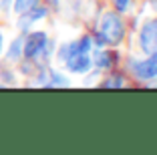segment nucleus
Returning <instances> with one entry per match:
<instances>
[{"label": "nucleus", "instance_id": "1a4fd4ad", "mask_svg": "<svg viewBox=\"0 0 157 155\" xmlns=\"http://www.w3.org/2000/svg\"><path fill=\"white\" fill-rule=\"evenodd\" d=\"M101 87L103 89H121V87H125V77L121 73H111L103 79Z\"/></svg>", "mask_w": 157, "mask_h": 155}, {"label": "nucleus", "instance_id": "20e7f679", "mask_svg": "<svg viewBox=\"0 0 157 155\" xmlns=\"http://www.w3.org/2000/svg\"><path fill=\"white\" fill-rule=\"evenodd\" d=\"M131 75H133L137 81H155L157 79V56H147V59H131L127 63Z\"/></svg>", "mask_w": 157, "mask_h": 155}, {"label": "nucleus", "instance_id": "6e6552de", "mask_svg": "<svg viewBox=\"0 0 157 155\" xmlns=\"http://www.w3.org/2000/svg\"><path fill=\"white\" fill-rule=\"evenodd\" d=\"M69 85H71V81L63 73H59V71H48L44 87H69Z\"/></svg>", "mask_w": 157, "mask_h": 155}, {"label": "nucleus", "instance_id": "0eeeda50", "mask_svg": "<svg viewBox=\"0 0 157 155\" xmlns=\"http://www.w3.org/2000/svg\"><path fill=\"white\" fill-rule=\"evenodd\" d=\"M46 14H48V8L36 4L34 8H30V10H26V12L18 14V16H20V18H18V28L22 32H26L28 28H30V24H34V22H38V20L46 18Z\"/></svg>", "mask_w": 157, "mask_h": 155}, {"label": "nucleus", "instance_id": "9d476101", "mask_svg": "<svg viewBox=\"0 0 157 155\" xmlns=\"http://www.w3.org/2000/svg\"><path fill=\"white\" fill-rule=\"evenodd\" d=\"M22 46H24V38H16V41H12L8 52H6V59H8L10 63H18V60L22 59Z\"/></svg>", "mask_w": 157, "mask_h": 155}, {"label": "nucleus", "instance_id": "423d86ee", "mask_svg": "<svg viewBox=\"0 0 157 155\" xmlns=\"http://www.w3.org/2000/svg\"><path fill=\"white\" fill-rule=\"evenodd\" d=\"M117 63H119V52L117 50H107L103 46V48H97L93 52V67H97V71H109Z\"/></svg>", "mask_w": 157, "mask_h": 155}, {"label": "nucleus", "instance_id": "f8f14e48", "mask_svg": "<svg viewBox=\"0 0 157 155\" xmlns=\"http://www.w3.org/2000/svg\"><path fill=\"white\" fill-rule=\"evenodd\" d=\"M113 6H115V12L119 14L129 12L131 6H133V0H113Z\"/></svg>", "mask_w": 157, "mask_h": 155}, {"label": "nucleus", "instance_id": "ddd939ff", "mask_svg": "<svg viewBox=\"0 0 157 155\" xmlns=\"http://www.w3.org/2000/svg\"><path fill=\"white\" fill-rule=\"evenodd\" d=\"M10 2H12V0H2V2H0V6H2V10H6L10 6Z\"/></svg>", "mask_w": 157, "mask_h": 155}, {"label": "nucleus", "instance_id": "7ed1b4c3", "mask_svg": "<svg viewBox=\"0 0 157 155\" xmlns=\"http://www.w3.org/2000/svg\"><path fill=\"white\" fill-rule=\"evenodd\" d=\"M52 52V42L48 41L46 32L42 30H34L24 38V46H22V56L28 60H48Z\"/></svg>", "mask_w": 157, "mask_h": 155}, {"label": "nucleus", "instance_id": "9b49d317", "mask_svg": "<svg viewBox=\"0 0 157 155\" xmlns=\"http://www.w3.org/2000/svg\"><path fill=\"white\" fill-rule=\"evenodd\" d=\"M36 4H38V0H14L12 8H14V12H16V14H22V12H26V10L34 8Z\"/></svg>", "mask_w": 157, "mask_h": 155}, {"label": "nucleus", "instance_id": "4468645a", "mask_svg": "<svg viewBox=\"0 0 157 155\" xmlns=\"http://www.w3.org/2000/svg\"><path fill=\"white\" fill-rule=\"evenodd\" d=\"M2 46H4V37H2V32H0V52H2Z\"/></svg>", "mask_w": 157, "mask_h": 155}, {"label": "nucleus", "instance_id": "f03ea898", "mask_svg": "<svg viewBox=\"0 0 157 155\" xmlns=\"http://www.w3.org/2000/svg\"><path fill=\"white\" fill-rule=\"evenodd\" d=\"M97 30L105 37L107 46H119L125 41V22L119 12H113V10L103 12L97 24Z\"/></svg>", "mask_w": 157, "mask_h": 155}, {"label": "nucleus", "instance_id": "f257e3e1", "mask_svg": "<svg viewBox=\"0 0 157 155\" xmlns=\"http://www.w3.org/2000/svg\"><path fill=\"white\" fill-rule=\"evenodd\" d=\"M56 59L67 67L69 73L85 75L93 68V38L83 37L78 41L65 42L56 50Z\"/></svg>", "mask_w": 157, "mask_h": 155}, {"label": "nucleus", "instance_id": "39448f33", "mask_svg": "<svg viewBox=\"0 0 157 155\" xmlns=\"http://www.w3.org/2000/svg\"><path fill=\"white\" fill-rule=\"evenodd\" d=\"M139 48L147 56H157V18H151L139 30Z\"/></svg>", "mask_w": 157, "mask_h": 155}, {"label": "nucleus", "instance_id": "dca6fc26", "mask_svg": "<svg viewBox=\"0 0 157 155\" xmlns=\"http://www.w3.org/2000/svg\"><path fill=\"white\" fill-rule=\"evenodd\" d=\"M51 4H52V6H56V8H59V0H51Z\"/></svg>", "mask_w": 157, "mask_h": 155}, {"label": "nucleus", "instance_id": "2eb2a0df", "mask_svg": "<svg viewBox=\"0 0 157 155\" xmlns=\"http://www.w3.org/2000/svg\"><path fill=\"white\" fill-rule=\"evenodd\" d=\"M149 4H151V6H153V8H155V10H157V0H149Z\"/></svg>", "mask_w": 157, "mask_h": 155}]
</instances>
